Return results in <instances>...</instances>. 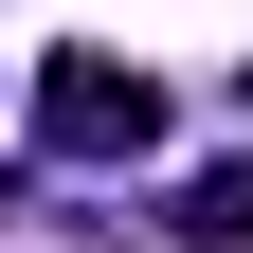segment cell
<instances>
[{
    "label": "cell",
    "instance_id": "cell-4",
    "mask_svg": "<svg viewBox=\"0 0 253 253\" xmlns=\"http://www.w3.org/2000/svg\"><path fill=\"white\" fill-rule=\"evenodd\" d=\"M235 109H253V73H235Z\"/></svg>",
    "mask_w": 253,
    "mask_h": 253
},
{
    "label": "cell",
    "instance_id": "cell-3",
    "mask_svg": "<svg viewBox=\"0 0 253 253\" xmlns=\"http://www.w3.org/2000/svg\"><path fill=\"white\" fill-rule=\"evenodd\" d=\"M0 217H18V181H0Z\"/></svg>",
    "mask_w": 253,
    "mask_h": 253
},
{
    "label": "cell",
    "instance_id": "cell-1",
    "mask_svg": "<svg viewBox=\"0 0 253 253\" xmlns=\"http://www.w3.org/2000/svg\"><path fill=\"white\" fill-rule=\"evenodd\" d=\"M163 145V90L126 54H37V163H145Z\"/></svg>",
    "mask_w": 253,
    "mask_h": 253
},
{
    "label": "cell",
    "instance_id": "cell-2",
    "mask_svg": "<svg viewBox=\"0 0 253 253\" xmlns=\"http://www.w3.org/2000/svg\"><path fill=\"white\" fill-rule=\"evenodd\" d=\"M181 253H253V163H199L181 181Z\"/></svg>",
    "mask_w": 253,
    "mask_h": 253
}]
</instances>
